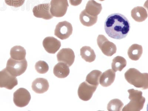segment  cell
<instances>
[{
    "instance_id": "6da1fadb",
    "label": "cell",
    "mask_w": 148,
    "mask_h": 111,
    "mask_svg": "<svg viewBox=\"0 0 148 111\" xmlns=\"http://www.w3.org/2000/svg\"><path fill=\"white\" fill-rule=\"evenodd\" d=\"M130 28V23L125 16L119 13L110 14L104 23V29L108 36L120 40L127 36Z\"/></svg>"
},
{
    "instance_id": "7a4b0ae2",
    "label": "cell",
    "mask_w": 148,
    "mask_h": 111,
    "mask_svg": "<svg viewBox=\"0 0 148 111\" xmlns=\"http://www.w3.org/2000/svg\"><path fill=\"white\" fill-rule=\"evenodd\" d=\"M125 77L128 83L136 88L148 89V73H141L135 68H130L125 73Z\"/></svg>"
},
{
    "instance_id": "3957f363",
    "label": "cell",
    "mask_w": 148,
    "mask_h": 111,
    "mask_svg": "<svg viewBox=\"0 0 148 111\" xmlns=\"http://www.w3.org/2000/svg\"><path fill=\"white\" fill-rule=\"evenodd\" d=\"M128 92L130 101L124 107L122 111H139L143 109L146 99L143 96L142 92L134 89H129Z\"/></svg>"
},
{
    "instance_id": "277c9868",
    "label": "cell",
    "mask_w": 148,
    "mask_h": 111,
    "mask_svg": "<svg viewBox=\"0 0 148 111\" xmlns=\"http://www.w3.org/2000/svg\"><path fill=\"white\" fill-rule=\"evenodd\" d=\"M27 67V62L26 59L16 60L10 58L8 61L6 68L12 75L17 77L24 73Z\"/></svg>"
},
{
    "instance_id": "5b68a950",
    "label": "cell",
    "mask_w": 148,
    "mask_h": 111,
    "mask_svg": "<svg viewBox=\"0 0 148 111\" xmlns=\"http://www.w3.org/2000/svg\"><path fill=\"white\" fill-rule=\"evenodd\" d=\"M97 41L98 46L104 55L110 57L116 53L117 47L116 45L109 41L104 35H99Z\"/></svg>"
},
{
    "instance_id": "8992f818",
    "label": "cell",
    "mask_w": 148,
    "mask_h": 111,
    "mask_svg": "<svg viewBox=\"0 0 148 111\" xmlns=\"http://www.w3.org/2000/svg\"><path fill=\"white\" fill-rule=\"evenodd\" d=\"M50 5L51 14L57 18L64 16L69 6L67 0H51Z\"/></svg>"
},
{
    "instance_id": "52a82bcc",
    "label": "cell",
    "mask_w": 148,
    "mask_h": 111,
    "mask_svg": "<svg viewBox=\"0 0 148 111\" xmlns=\"http://www.w3.org/2000/svg\"><path fill=\"white\" fill-rule=\"evenodd\" d=\"M31 95L27 89L18 88L14 94V102L17 107L23 108L27 106L31 100Z\"/></svg>"
},
{
    "instance_id": "ba28073f",
    "label": "cell",
    "mask_w": 148,
    "mask_h": 111,
    "mask_svg": "<svg viewBox=\"0 0 148 111\" xmlns=\"http://www.w3.org/2000/svg\"><path fill=\"white\" fill-rule=\"evenodd\" d=\"M18 84V79L12 75L6 68L0 71V88L12 90Z\"/></svg>"
},
{
    "instance_id": "9c48e42d",
    "label": "cell",
    "mask_w": 148,
    "mask_h": 111,
    "mask_svg": "<svg viewBox=\"0 0 148 111\" xmlns=\"http://www.w3.org/2000/svg\"><path fill=\"white\" fill-rule=\"evenodd\" d=\"M72 26L66 21L59 22L57 25L55 30V35L59 39L65 40L68 39L72 35Z\"/></svg>"
},
{
    "instance_id": "30bf717a",
    "label": "cell",
    "mask_w": 148,
    "mask_h": 111,
    "mask_svg": "<svg viewBox=\"0 0 148 111\" xmlns=\"http://www.w3.org/2000/svg\"><path fill=\"white\" fill-rule=\"evenodd\" d=\"M97 86L88 84L86 82L82 83L79 86L78 95L80 99L88 101L90 99Z\"/></svg>"
},
{
    "instance_id": "8fae6325",
    "label": "cell",
    "mask_w": 148,
    "mask_h": 111,
    "mask_svg": "<svg viewBox=\"0 0 148 111\" xmlns=\"http://www.w3.org/2000/svg\"><path fill=\"white\" fill-rule=\"evenodd\" d=\"M51 5L49 3L40 4L36 6L33 9L34 16L37 18L49 20L53 18L50 11Z\"/></svg>"
},
{
    "instance_id": "7c38bea8",
    "label": "cell",
    "mask_w": 148,
    "mask_h": 111,
    "mask_svg": "<svg viewBox=\"0 0 148 111\" xmlns=\"http://www.w3.org/2000/svg\"><path fill=\"white\" fill-rule=\"evenodd\" d=\"M75 57L73 51L70 48L62 49L57 55L58 61L66 63L69 67H71L73 64Z\"/></svg>"
},
{
    "instance_id": "4fadbf2b",
    "label": "cell",
    "mask_w": 148,
    "mask_h": 111,
    "mask_svg": "<svg viewBox=\"0 0 148 111\" xmlns=\"http://www.w3.org/2000/svg\"><path fill=\"white\" fill-rule=\"evenodd\" d=\"M43 45L48 53L55 54L60 49L61 43L53 37H47L43 40Z\"/></svg>"
},
{
    "instance_id": "5bb4252c",
    "label": "cell",
    "mask_w": 148,
    "mask_h": 111,
    "mask_svg": "<svg viewBox=\"0 0 148 111\" xmlns=\"http://www.w3.org/2000/svg\"><path fill=\"white\" fill-rule=\"evenodd\" d=\"M49 85L47 79L38 78L35 79L32 83L33 90L38 94H42L48 90Z\"/></svg>"
},
{
    "instance_id": "9a60e30c",
    "label": "cell",
    "mask_w": 148,
    "mask_h": 111,
    "mask_svg": "<svg viewBox=\"0 0 148 111\" xmlns=\"http://www.w3.org/2000/svg\"><path fill=\"white\" fill-rule=\"evenodd\" d=\"M116 77L115 72L109 69L101 74L99 79V83L104 87H108L112 85Z\"/></svg>"
},
{
    "instance_id": "2e32d148",
    "label": "cell",
    "mask_w": 148,
    "mask_h": 111,
    "mask_svg": "<svg viewBox=\"0 0 148 111\" xmlns=\"http://www.w3.org/2000/svg\"><path fill=\"white\" fill-rule=\"evenodd\" d=\"M53 73L59 78H65L68 76L70 73L69 67L66 63L60 62L54 67Z\"/></svg>"
},
{
    "instance_id": "e0dca14e",
    "label": "cell",
    "mask_w": 148,
    "mask_h": 111,
    "mask_svg": "<svg viewBox=\"0 0 148 111\" xmlns=\"http://www.w3.org/2000/svg\"><path fill=\"white\" fill-rule=\"evenodd\" d=\"M102 9L101 4L94 0H90L87 3L85 9L86 12L93 16H97L101 13Z\"/></svg>"
},
{
    "instance_id": "ac0fdd59",
    "label": "cell",
    "mask_w": 148,
    "mask_h": 111,
    "mask_svg": "<svg viewBox=\"0 0 148 111\" xmlns=\"http://www.w3.org/2000/svg\"><path fill=\"white\" fill-rule=\"evenodd\" d=\"M131 16L134 20L141 22L145 21L148 17L147 11L146 9L141 6H137L132 9Z\"/></svg>"
},
{
    "instance_id": "d6986e66",
    "label": "cell",
    "mask_w": 148,
    "mask_h": 111,
    "mask_svg": "<svg viewBox=\"0 0 148 111\" xmlns=\"http://www.w3.org/2000/svg\"><path fill=\"white\" fill-rule=\"evenodd\" d=\"M143 52L142 46L140 45H132L129 47L128 51V55L132 60L137 61L141 58Z\"/></svg>"
},
{
    "instance_id": "ffe728a7",
    "label": "cell",
    "mask_w": 148,
    "mask_h": 111,
    "mask_svg": "<svg viewBox=\"0 0 148 111\" xmlns=\"http://www.w3.org/2000/svg\"><path fill=\"white\" fill-rule=\"evenodd\" d=\"M97 16H93L87 14L85 10L81 12L79 16V19L82 24L87 27L94 25L97 22Z\"/></svg>"
},
{
    "instance_id": "44dd1931",
    "label": "cell",
    "mask_w": 148,
    "mask_h": 111,
    "mask_svg": "<svg viewBox=\"0 0 148 111\" xmlns=\"http://www.w3.org/2000/svg\"><path fill=\"white\" fill-rule=\"evenodd\" d=\"M26 51L21 46H15L11 49L10 55L11 58L16 60H22L25 59Z\"/></svg>"
},
{
    "instance_id": "7402d4cb",
    "label": "cell",
    "mask_w": 148,
    "mask_h": 111,
    "mask_svg": "<svg viewBox=\"0 0 148 111\" xmlns=\"http://www.w3.org/2000/svg\"><path fill=\"white\" fill-rule=\"evenodd\" d=\"M80 55L86 62L91 63L94 61L96 55L94 50L90 46H83L80 49Z\"/></svg>"
},
{
    "instance_id": "603a6c76",
    "label": "cell",
    "mask_w": 148,
    "mask_h": 111,
    "mask_svg": "<svg viewBox=\"0 0 148 111\" xmlns=\"http://www.w3.org/2000/svg\"><path fill=\"white\" fill-rule=\"evenodd\" d=\"M127 61L122 56H117L114 58L112 64V70L114 72L122 71L127 65Z\"/></svg>"
},
{
    "instance_id": "cb8c5ba5",
    "label": "cell",
    "mask_w": 148,
    "mask_h": 111,
    "mask_svg": "<svg viewBox=\"0 0 148 111\" xmlns=\"http://www.w3.org/2000/svg\"><path fill=\"white\" fill-rule=\"evenodd\" d=\"M101 74L100 71L94 70L87 75L86 81L88 84L98 86L99 84V79Z\"/></svg>"
},
{
    "instance_id": "d4e9b609",
    "label": "cell",
    "mask_w": 148,
    "mask_h": 111,
    "mask_svg": "<svg viewBox=\"0 0 148 111\" xmlns=\"http://www.w3.org/2000/svg\"><path fill=\"white\" fill-rule=\"evenodd\" d=\"M124 106L121 100L119 99H113L111 100L108 104L107 109L109 111H120Z\"/></svg>"
},
{
    "instance_id": "484cf974",
    "label": "cell",
    "mask_w": 148,
    "mask_h": 111,
    "mask_svg": "<svg viewBox=\"0 0 148 111\" xmlns=\"http://www.w3.org/2000/svg\"><path fill=\"white\" fill-rule=\"evenodd\" d=\"M35 69L38 73L43 74L46 73L49 70V66L46 62L40 60L36 63Z\"/></svg>"
},
{
    "instance_id": "4316f807",
    "label": "cell",
    "mask_w": 148,
    "mask_h": 111,
    "mask_svg": "<svg viewBox=\"0 0 148 111\" xmlns=\"http://www.w3.org/2000/svg\"><path fill=\"white\" fill-rule=\"evenodd\" d=\"M6 4L14 8L22 6L24 3L25 0H5Z\"/></svg>"
},
{
    "instance_id": "83f0119b",
    "label": "cell",
    "mask_w": 148,
    "mask_h": 111,
    "mask_svg": "<svg viewBox=\"0 0 148 111\" xmlns=\"http://www.w3.org/2000/svg\"><path fill=\"white\" fill-rule=\"evenodd\" d=\"M70 3L73 6H77L82 2V0H69Z\"/></svg>"
},
{
    "instance_id": "f1b7e54d",
    "label": "cell",
    "mask_w": 148,
    "mask_h": 111,
    "mask_svg": "<svg viewBox=\"0 0 148 111\" xmlns=\"http://www.w3.org/2000/svg\"><path fill=\"white\" fill-rule=\"evenodd\" d=\"M100 1H105V0H99Z\"/></svg>"
}]
</instances>
